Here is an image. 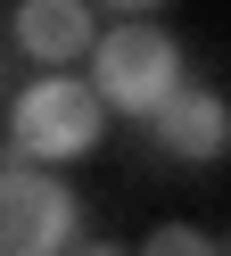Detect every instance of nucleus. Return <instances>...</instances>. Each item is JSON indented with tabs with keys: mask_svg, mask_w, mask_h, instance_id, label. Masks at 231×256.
<instances>
[{
	"mask_svg": "<svg viewBox=\"0 0 231 256\" xmlns=\"http://www.w3.org/2000/svg\"><path fill=\"white\" fill-rule=\"evenodd\" d=\"M74 256H124V248H108V240H99V248H74Z\"/></svg>",
	"mask_w": 231,
	"mask_h": 256,
	"instance_id": "obj_7",
	"label": "nucleus"
},
{
	"mask_svg": "<svg viewBox=\"0 0 231 256\" xmlns=\"http://www.w3.org/2000/svg\"><path fill=\"white\" fill-rule=\"evenodd\" d=\"M140 256H231V248H214V240L190 232V223H157V232L140 240Z\"/></svg>",
	"mask_w": 231,
	"mask_h": 256,
	"instance_id": "obj_6",
	"label": "nucleus"
},
{
	"mask_svg": "<svg viewBox=\"0 0 231 256\" xmlns=\"http://www.w3.org/2000/svg\"><path fill=\"white\" fill-rule=\"evenodd\" d=\"M91 83H99V100H108L116 116L157 124L165 100L190 83V74H182V42L132 17V25H116V34H99V50H91Z\"/></svg>",
	"mask_w": 231,
	"mask_h": 256,
	"instance_id": "obj_2",
	"label": "nucleus"
},
{
	"mask_svg": "<svg viewBox=\"0 0 231 256\" xmlns=\"http://www.w3.org/2000/svg\"><path fill=\"white\" fill-rule=\"evenodd\" d=\"M16 50L33 66H74V58L99 50L91 0H16Z\"/></svg>",
	"mask_w": 231,
	"mask_h": 256,
	"instance_id": "obj_4",
	"label": "nucleus"
},
{
	"mask_svg": "<svg viewBox=\"0 0 231 256\" xmlns=\"http://www.w3.org/2000/svg\"><path fill=\"white\" fill-rule=\"evenodd\" d=\"M108 8H157V0H108Z\"/></svg>",
	"mask_w": 231,
	"mask_h": 256,
	"instance_id": "obj_8",
	"label": "nucleus"
},
{
	"mask_svg": "<svg viewBox=\"0 0 231 256\" xmlns=\"http://www.w3.org/2000/svg\"><path fill=\"white\" fill-rule=\"evenodd\" d=\"M82 232V198L50 166H0V256H66Z\"/></svg>",
	"mask_w": 231,
	"mask_h": 256,
	"instance_id": "obj_3",
	"label": "nucleus"
},
{
	"mask_svg": "<svg viewBox=\"0 0 231 256\" xmlns=\"http://www.w3.org/2000/svg\"><path fill=\"white\" fill-rule=\"evenodd\" d=\"M157 140L182 157V166L223 157V149H231V100H223V91H206V83H182L174 100H165V116H157Z\"/></svg>",
	"mask_w": 231,
	"mask_h": 256,
	"instance_id": "obj_5",
	"label": "nucleus"
},
{
	"mask_svg": "<svg viewBox=\"0 0 231 256\" xmlns=\"http://www.w3.org/2000/svg\"><path fill=\"white\" fill-rule=\"evenodd\" d=\"M223 248H231V240H223Z\"/></svg>",
	"mask_w": 231,
	"mask_h": 256,
	"instance_id": "obj_9",
	"label": "nucleus"
},
{
	"mask_svg": "<svg viewBox=\"0 0 231 256\" xmlns=\"http://www.w3.org/2000/svg\"><path fill=\"white\" fill-rule=\"evenodd\" d=\"M108 132V100L99 83H74V74H33L8 100V157L16 166H66V157L99 149Z\"/></svg>",
	"mask_w": 231,
	"mask_h": 256,
	"instance_id": "obj_1",
	"label": "nucleus"
}]
</instances>
